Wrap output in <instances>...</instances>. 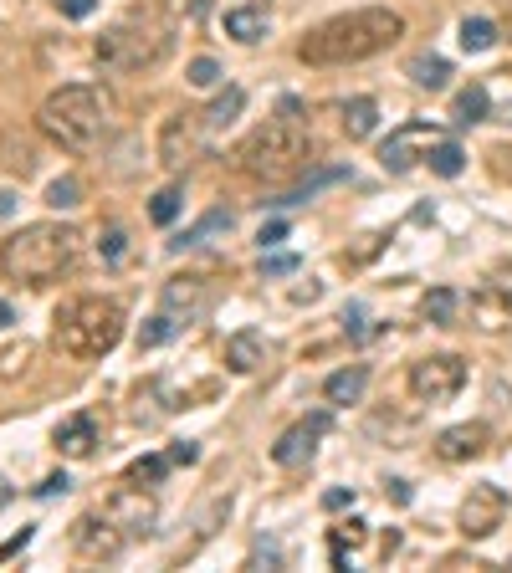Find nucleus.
<instances>
[{"mask_svg": "<svg viewBox=\"0 0 512 573\" xmlns=\"http://www.w3.org/2000/svg\"><path fill=\"white\" fill-rule=\"evenodd\" d=\"M36 123H41V134H47L57 149H67V154H93V149H103L108 134H113V108H108V98L98 93V87L67 82V87H57V93L41 103Z\"/></svg>", "mask_w": 512, "mask_h": 573, "instance_id": "nucleus-2", "label": "nucleus"}, {"mask_svg": "<svg viewBox=\"0 0 512 573\" xmlns=\"http://www.w3.org/2000/svg\"><path fill=\"white\" fill-rule=\"evenodd\" d=\"M262 364H267V338L256 328H241V333L226 338V369L231 374H256Z\"/></svg>", "mask_w": 512, "mask_h": 573, "instance_id": "nucleus-16", "label": "nucleus"}, {"mask_svg": "<svg viewBox=\"0 0 512 573\" xmlns=\"http://www.w3.org/2000/svg\"><path fill=\"white\" fill-rule=\"evenodd\" d=\"M98 251H103L108 261H118V256H123V231H118V226H108V231H103V241H98Z\"/></svg>", "mask_w": 512, "mask_h": 573, "instance_id": "nucleus-39", "label": "nucleus"}, {"mask_svg": "<svg viewBox=\"0 0 512 573\" xmlns=\"http://www.w3.org/2000/svg\"><path fill=\"white\" fill-rule=\"evenodd\" d=\"M461 384H466V364H461L456 354L420 359V364L410 369V394H415L420 405H446V400H456Z\"/></svg>", "mask_w": 512, "mask_h": 573, "instance_id": "nucleus-7", "label": "nucleus"}, {"mask_svg": "<svg viewBox=\"0 0 512 573\" xmlns=\"http://www.w3.org/2000/svg\"><path fill=\"white\" fill-rule=\"evenodd\" d=\"M180 210H185V195H180V185H169V190H159V195L149 200V220H154V226H175V220H180Z\"/></svg>", "mask_w": 512, "mask_h": 573, "instance_id": "nucleus-27", "label": "nucleus"}, {"mask_svg": "<svg viewBox=\"0 0 512 573\" xmlns=\"http://www.w3.org/2000/svg\"><path fill=\"white\" fill-rule=\"evenodd\" d=\"M185 323L175 318V313H154L144 328H139V348H159V343H169V338H175Z\"/></svg>", "mask_w": 512, "mask_h": 573, "instance_id": "nucleus-28", "label": "nucleus"}, {"mask_svg": "<svg viewBox=\"0 0 512 573\" xmlns=\"http://www.w3.org/2000/svg\"><path fill=\"white\" fill-rule=\"evenodd\" d=\"M461 47L466 52H492L497 47V26L487 16H466L461 21Z\"/></svg>", "mask_w": 512, "mask_h": 573, "instance_id": "nucleus-26", "label": "nucleus"}, {"mask_svg": "<svg viewBox=\"0 0 512 573\" xmlns=\"http://www.w3.org/2000/svg\"><path fill=\"white\" fill-rule=\"evenodd\" d=\"M282 236H287V220H267L256 241H262V251H272V246H282Z\"/></svg>", "mask_w": 512, "mask_h": 573, "instance_id": "nucleus-38", "label": "nucleus"}, {"mask_svg": "<svg viewBox=\"0 0 512 573\" xmlns=\"http://www.w3.org/2000/svg\"><path fill=\"white\" fill-rule=\"evenodd\" d=\"M67 487H72V481H67V476H47V481H41V487H36V492H41V497H57V492H67Z\"/></svg>", "mask_w": 512, "mask_h": 573, "instance_id": "nucleus-41", "label": "nucleus"}, {"mask_svg": "<svg viewBox=\"0 0 512 573\" xmlns=\"http://www.w3.org/2000/svg\"><path fill=\"white\" fill-rule=\"evenodd\" d=\"M221 77H226V72H221V62H216V57H195V62H190V87H200V93L221 87Z\"/></svg>", "mask_w": 512, "mask_h": 573, "instance_id": "nucleus-32", "label": "nucleus"}, {"mask_svg": "<svg viewBox=\"0 0 512 573\" xmlns=\"http://www.w3.org/2000/svg\"><path fill=\"white\" fill-rule=\"evenodd\" d=\"M205 302H210L205 277H175V282L164 287V313H175L180 323H190L195 313H205Z\"/></svg>", "mask_w": 512, "mask_h": 573, "instance_id": "nucleus-15", "label": "nucleus"}, {"mask_svg": "<svg viewBox=\"0 0 512 573\" xmlns=\"http://www.w3.org/2000/svg\"><path fill=\"white\" fill-rule=\"evenodd\" d=\"M364 389H369V369H364V364H354V369H338V374L323 384L328 405H359V400H364Z\"/></svg>", "mask_w": 512, "mask_h": 573, "instance_id": "nucleus-18", "label": "nucleus"}, {"mask_svg": "<svg viewBox=\"0 0 512 573\" xmlns=\"http://www.w3.org/2000/svg\"><path fill=\"white\" fill-rule=\"evenodd\" d=\"M169 461H175V466H195L200 461V446H195V440H180V446H169Z\"/></svg>", "mask_w": 512, "mask_h": 573, "instance_id": "nucleus-37", "label": "nucleus"}, {"mask_svg": "<svg viewBox=\"0 0 512 573\" xmlns=\"http://www.w3.org/2000/svg\"><path fill=\"white\" fill-rule=\"evenodd\" d=\"M205 139H210V128H205L200 113L164 118V128H159V159H164V169H185L205 149Z\"/></svg>", "mask_w": 512, "mask_h": 573, "instance_id": "nucleus-9", "label": "nucleus"}, {"mask_svg": "<svg viewBox=\"0 0 512 573\" xmlns=\"http://www.w3.org/2000/svg\"><path fill=\"white\" fill-rule=\"evenodd\" d=\"M221 231H231V210H210L200 226H190L185 236H175L169 241V251H190V246H205L210 236H221Z\"/></svg>", "mask_w": 512, "mask_h": 573, "instance_id": "nucleus-21", "label": "nucleus"}, {"mask_svg": "<svg viewBox=\"0 0 512 573\" xmlns=\"http://www.w3.org/2000/svg\"><path fill=\"white\" fill-rule=\"evenodd\" d=\"M487 113H492V98H487V87L482 82H472L466 93L456 98V128H472V123H487Z\"/></svg>", "mask_w": 512, "mask_h": 573, "instance_id": "nucleus-22", "label": "nucleus"}, {"mask_svg": "<svg viewBox=\"0 0 512 573\" xmlns=\"http://www.w3.org/2000/svg\"><path fill=\"white\" fill-rule=\"evenodd\" d=\"M308 118H303V103L297 98H282L277 118H267L256 134L236 149V169H246L251 180H287V174H297L308 164Z\"/></svg>", "mask_w": 512, "mask_h": 573, "instance_id": "nucleus-3", "label": "nucleus"}, {"mask_svg": "<svg viewBox=\"0 0 512 573\" xmlns=\"http://www.w3.org/2000/svg\"><path fill=\"white\" fill-rule=\"evenodd\" d=\"M456 307H461V297H456L451 287H436V292H425L420 313L431 318V323H451V318H456Z\"/></svg>", "mask_w": 512, "mask_h": 573, "instance_id": "nucleus-30", "label": "nucleus"}, {"mask_svg": "<svg viewBox=\"0 0 512 573\" xmlns=\"http://www.w3.org/2000/svg\"><path fill=\"white\" fill-rule=\"evenodd\" d=\"M410 82L425 87V93H446V87H451V62L446 57H431V52L410 57Z\"/></svg>", "mask_w": 512, "mask_h": 573, "instance_id": "nucleus-20", "label": "nucleus"}, {"mask_svg": "<svg viewBox=\"0 0 512 573\" xmlns=\"http://www.w3.org/2000/svg\"><path fill=\"white\" fill-rule=\"evenodd\" d=\"M77 256H82V236L72 226H62V220H36V226H21L0 246V267L26 287H47L77 267Z\"/></svg>", "mask_w": 512, "mask_h": 573, "instance_id": "nucleus-4", "label": "nucleus"}, {"mask_svg": "<svg viewBox=\"0 0 512 573\" xmlns=\"http://www.w3.org/2000/svg\"><path fill=\"white\" fill-rule=\"evenodd\" d=\"M57 11H62L67 21H88V16L98 11V0H57Z\"/></svg>", "mask_w": 512, "mask_h": 573, "instance_id": "nucleus-35", "label": "nucleus"}, {"mask_svg": "<svg viewBox=\"0 0 512 573\" xmlns=\"http://www.w3.org/2000/svg\"><path fill=\"white\" fill-rule=\"evenodd\" d=\"M502 517H507L502 487H497V481H477V487L466 492V502H461V533L466 538H492L502 527Z\"/></svg>", "mask_w": 512, "mask_h": 573, "instance_id": "nucleus-10", "label": "nucleus"}, {"mask_svg": "<svg viewBox=\"0 0 512 573\" xmlns=\"http://www.w3.org/2000/svg\"><path fill=\"white\" fill-rule=\"evenodd\" d=\"M128 548V538H123V527L108 517V512H98V517H82L77 522V553L82 558H118Z\"/></svg>", "mask_w": 512, "mask_h": 573, "instance_id": "nucleus-13", "label": "nucleus"}, {"mask_svg": "<svg viewBox=\"0 0 512 573\" xmlns=\"http://www.w3.org/2000/svg\"><path fill=\"white\" fill-rule=\"evenodd\" d=\"M349 502H354V492H344V487H338V492H328V497H323V507H328V512H344Z\"/></svg>", "mask_w": 512, "mask_h": 573, "instance_id": "nucleus-40", "label": "nucleus"}, {"mask_svg": "<svg viewBox=\"0 0 512 573\" xmlns=\"http://www.w3.org/2000/svg\"><path fill=\"white\" fill-rule=\"evenodd\" d=\"M425 164H431V174H441V180H456V174L466 169V154H461V144L456 139H436L431 144V154H425Z\"/></svg>", "mask_w": 512, "mask_h": 573, "instance_id": "nucleus-24", "label": "nucleus"}, {"mask_svg": "<svg viewBox=\"0 0 512 573\" xmlns=\"http://www.w3.org/2000/svg\"><path fill=\"white\" fill-rule=\"evenodd\" d=\"M241 108H246V93H241V87H226V93H221L216 103H210L200 118H205V128H210V134H216V128H226L231 118H241Z\"/></svg>", "mask_w": 512, "mask_h": 573, "instance_id": "nucleus-25", "label": "nucleus"}, {"mask_svg": "<svg viewBox=\"0 0 512 573\" xmlns=\"http://www.w3.org/2000/svg\"><path fill=\"white\" fill-rule=\"evenodd\" d=\"M338 180H349V169H344V164H338V169H323V174H313L308 185H297L292 195H282V200H272V205H303V200H313L323 185H338Z\"/></svg>", "mask_w": 512, "mask_h": 573, "instance_id": "nucleus-29", "label": "nucleus"}, {"mask_svg": "<svg viewBox=\"0 0 512 573\" xmlns=\"http://www.w3.org/2000/svg\"><path fill=\"white\" fill-rule=\"evenodd\" d=\"M297 256H262V277H292Z\"/></svg>", "mask_w": 512, "mask_h": 573, "instance_id": "nucleus-36", "label": "nucleus"}, {"mask_svg": "<svg viewBox=\"0 0 512 573\" xmlns=\"http://www.w3.org/2000/svg\"><path fill=\"white\" fill-rule=\"evenodd\" d=\"M323 435H328V410H318V415H308V420H297L292 430H282L277 446H272V461H277V466H303V461L318 451Z\"/></svg>", "mask_w": 512, "mask_h": 573, "instance_id": "nucleus-12", "label": "nucleus"}, {"mask_svg": "<svg viewBox=\"0 0 512 573\" xmlns=\"http://www.w3.org/2000/svg\"><path fill=\"white\" fill-rule=\"evenodd\" d=\"M103 512L123 527V538H149V533H154V517H159L154 497L139 487V481H134V487H123V492H113Z\"/></svg>", "mask_w": 512, "mask_h": 573, "instance_id": "nucleus-11", "label": "nucleus"}, {"mask_svg": "<svg viewBox=\"0 0 512 573\" xmlns=\"http://www.w3.org/2000/svg\"><path fill=\"white\" fill-rule=\"evenodd\" d=\"M374 123H379V103L374 98H349L344 103V134L349 139H369Z\"/></svg>", "mask_w": 512, "mask_h": 573, "instance_id": "nucleus-23", "label": "nucleus"}, {"mask_svg": "<svg viewBox=\"0 0 512 573\" xmlns=\"http://www.w3.org/2000/svg\"><path fill=\"white\" fill-rule=\"evenodd\" d=\"M169 466H175L169 456H144V461L128 466V481H139V487H154V481H164V476H169Z\"/></svg>", "mask_w": 512, "mask_h": 573, "instance_id": "nucleus-31", "label": "nucleus"}, {"mask_svg": "<svg viewBox=\"0 0 512 573\" xmlns=\"http://www.w3.org/2000/svg\"><path fill=\"white\" fill-rule=\"evenodd\" d=\"M11 323H16V313H11V302L0 297V328H11Z\"/></svg>", "mask_w": 512, "mask_h": 573, "instance_id": "nucleus-42", "label": "nucleus"}, {"mask_svg": "<svg viewBox=\"0 0 512 573\" xmlns=\"http://www.w3.org/2000/svg\"><path fill=\"white\" fill-rule=\"evenodd\" d=\"M344 328H349V338H354V343H364V338H369V323H364V307H359V302H349V307H344Z\"/></svg>", "mask_w": 512, "mask_h": 573, "instance_id": "nucleus-34", "label": "nucleus"}, {"mask_svg": "<svg viewBox=\"0 0 512 573\" xmlns=\"http://www.w3.org/2000/svg\"><path fill=\"white\" fill-rule=\"evenodd\" d=\"M267 11L262 6H236V11H226V36H236L241 47H251V41H262L267 36Z\"/></svg>", "mask_w": 512, "mask_h": 573, "instance_id": "nucleus-19", "label": "nucleus"}, {"mask_svg": "<svg viewBox=\"0 0 512 573\" xmlns=\"http://www.w3.org/2000/svg\"><path fill=\"white\" fill-rule=\"evenodd\" d=\"M123 323H128V313H123L118 297H72V302L57 307L52 338H57L62 354H72V359H103V354L118 348Z\"/></svg>", "mask_w": 512, "mask_h": 573, "instance_id": "nucleus-5", "label": "nucleus"}, {"mask_svg": "<svg viewBox=\"0 0 512 573\" xmlns=\"http://www.w3.org/2000/svg\"><path fill=\"white\" fill-rule=\"evenodd\" d=\"M47 205H52V210H72V205H82V185H77V180H57V185H47Z\"/></svg>", "mask_w": 512, "mask_h": 573, "instance_id": "nucleus-33", "label": "nucleus"}, {"mask_svg": "<svg viewBox=\"0 0 512 573\" xmlns=\"http://www.w3.org/2000/svg\"><path fill=\"white\" fill-rule=\"evenodd\" d=\"M400 36H405V21L390 6H364V11H349V16H333V21L313 26L297 41V57L308 67H354V62L390 52Z\"/></svg>", "mask_w": 512, "mask_h": 573, "instance_id": "nucleus-1", "label": "nucleus"}, {"mask_svg": "<svg viewBox=\"0 0 512 573\" xmlns=\"http://www.w3.org/2000/svg\"><path fill=\"white\" fill-rule=\"evenodd\" d=\"M93 446H98V420H93L88 410L57 425V451H62V456H88Z\"/></svg>", "mask_w": 512, "mask_h": 573, "instance_id": "nucleus-17", "label": "nucleus"}, {"mask_svg": "<svg viewBox=\"0 0 512 573\" xmlns=\"http://www.w3.org/2000/svg\"><path fill=\"white\" fill-rule=\"evenodd\" d=\"M169 36L175 31H169V21L159 11H139V16H128L98 36V62L108 72H144V67L164 62Z\"/></svg>", "mask_w": 512, "mask_h": 573, "instance_id": "nucleus-6", "label": "nucleus"}, {"mask_svg": "<svg viewBox=\"0 0 512 573\" xmlns=\"http://www.w3.org/2000/svg\"><path fill=\"white\" fill-rule=\"evenodd\" d=\"M487 440H492V430H487L482 420H472V425H451V430H441L436 451H441L446 461H472V456L487 451Z\"/></svg>", "mask_w": 512, "mask_h": 573, "instance_id": "nucleus-14", "label": "nucleus"}, {"mask_svg": "<svg viewBox=\"0 0 512 573\" xmlns=\"http://www.w3.org/2000/svg\"><path fill=\"white\" fill-rule=\"evenodd\" d=\"M436 139H441V128H436V123H400L395 134L379 144V164H384V174H410L425 154H431Z\"/></svg>", "mask_w": 512, "mask_h": 573, "instance_id": "nucleus-8", "label": "nucleus"}]
</instances>
